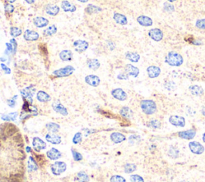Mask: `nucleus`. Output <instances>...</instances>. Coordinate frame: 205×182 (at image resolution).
Wrapping results in <instances>:
<instances>
[{"mask_svg":"<svg viewBox=\"0 0 205 182\" xmlns=\"http://www.w3.org/2000/svg\"><path fill=\"white\" fill-rule=\"evenodd\" d=\"M165 62L171 66H180L184 63L182 55L175 51H169L165 57Z\"/></svg>","mask_w":205,"mask_h":182,"instance_id":"f257e3e1","label":"nucleus"},{"mask_svg":"<svg viewBox=\"0 0 205 182\" xmlns=\"http://www.w3.org/2000/svg\"><path fill=\"white\" fill-rule=\"evenodd\" d=\"M140 108L146 115H152L157 111V106L153 100L144 99L140 102Z\"/></svg>","mask_w":205,"mask_h":182,"instance_id":"f03ea898","label":"nucleus"},{"mask_svg":"<svg viewBox=\"0 0 205 182\" xmlns=\"http://www.w3.org/2000/svg\"><path fill=\"white\" fill-rule=\"evenodd\" d=\"M36 87L32 85L28 86V87L24 88V89H23L20 91L22 97L23 98L24 101H26L30 104H32V102H33V96L36 94Z\"/></svg>","mask_w":205,"mask_h":182,"instance_id":"7ed1b4c3","label":"nucleus"},{"mask_svg":"<svg viewBox=\"0 0 205 182\" xmlns=\"http://www.w3.org/2000/svg\"><path fill=\"white\" fill-rule=\"evenodd\" d=\"M51 170L53 175L60 176L67 170V165L64 161H56L51 166Z\"/></svg>","mask_w":205,"mask_h":182,"instance_id":"20e7f679","label":"nucleus"},{"mask_svg":"<svg viewBox=\"0 0 205 182\" xmlns=\"http://www.w3.org/2000/svg\"><path fill=\"white\" fill-rule=\"evenodd\" d=\"M75 71V68L72 66H67L64 68L59 69L53 71L52 74L57 78H64V77H68L71 75Z\"/></svg>","mask_w":205,"mask_h":182,"instance_id":"39448f33","label":"nucleus"},{"mask_svg":"<svg viewBox=\"0 0 205 182\" xmlns=\"http://www.w3.org/2000/svg\"><path fill=\"white\" fill-rule=\"evenodd\" d=\"M188 146L191 153L194 154H196V155H201L205 151V148L203 145L200 144V142H196V141H192V142H189Z\"/></svg>","mask_w":205,"mask_h":182,"instance_id":"423d86ee","label":"nucleus"},{"mask_svg":"<svg viewBox=\"0 0 205 182\" xmlns=\"http://www.w3.org/2000/svg\"><path fill=\"white\" fill-rule=\"evenodd\" d=\"M169 122L176 127H184L186 125V120L184 117L178 115H172L169 118Z\"/></svg>","mask_w":205,"mask_h":182,"instance_id":"0eeeda50","label":"nucleus"},{"mask_svg":"<svg viewBox=\"0 0 205 182\" xmlns=\"http://www.w3.org/2000/svg\"><path fill=\"white\" fill-rule=\"evenodd\" d=\"M32 146L34 150L36 152H40L42 150L47 149V144L44 141H42L39 137H36L33 138L32 141Z\"/></svg>","mask_w":205,"mask_h":182,"instance_id":"6e6552de","label":"nucleus"},{"mask_svg":"<svg viewBox=\"0 0 205 182\" xmlns=\"http://www.w3.org/2000/svg\"><path fill=\"white\" fill-rule=\"evenodd\" d=\"M148 36L149 38H151L152 40L156 41V42H160V41L163 40V33L160 29L159 28L151 29V30L148 31Z\"/></svg>","mask_w":205,"mask_h":182,"instance_id":"1a4fd4ad","label":"nucleus"},{"mask_svg":"<svg viewBox=\"0 0 205 182\" xmlns=\"http://www.w3.org/2000/svg\"><path fill=\"white\" fill-rule=\"evenodd\" d=\"M111 95L114 98L119 100V101H121V102H123L125 100H127V93L125 92L124 90L121 88H116V89H114L111 91Z\"/></svg>","mask_w":205,"mask_h":182,"instance_id":"9d476101","label":"nucleus"},{"mask_svg":"<svg viewBox=\"0 0 205 182\" xmlns=\"http://www.w3.org/2000/svg\"><path fill=\"white\" fill-rule=\"evenodd\" d=\"M88 46H89L88 43L84 40H76L73 43L74 49L76 52L79 53L84 52L85 50H87Z\"/></svg>","mask_w":205,"mask_h":182,"instance_id":"9b49d317","label":"nucleus"},{"mask_svg":"<svg viewBox=\"0 0 205 182\" xmlns=\"http://www.w3.org/2000/svg\"><path fill=\"white\" fill-rule=\"evenodd\" d=\"M178 137L185 140H191L196 137V130H188L184 131H180L177 133Z\"/></svg>","mask_w":205,"mask_h":182,"instance_id":"f8f14e48","label":"nucleus"},{"mask_svg":"<svg viewBox=\"0 0 205 182\" xmlns=\"http://www.w3.org/2000/svg\"><path fill=\"white\" fill-rule=\"evenodd\" d=\"M45 138H46V141L47 142H49L52 145H59L62 142L61 136H59L56 133H47Z\"/></svg>","mask_w":205,"mask_h":182,"instance_id":"ddd939ff","label":"nucleus"},{"mask_svg":"<svg viewBox=\"0 0 205 182\" xmlns=\"http://www.w3.org/2000/svg\"><path fill=\"white\" fill-rule=\"evenodd\" d=\"M85 82L91 86L97 87L100 84V78L98 76L94 75V74H90V75L85 77Z\"/></svg>","mask_w":205,"mask_h":182,"instance_id":"4468645a","label":"nucleus"},{"mask_svg":"<svg viewBox=\"0 0 205 182\" xmlns=\"http://www.w3.org/2000/svg\"><path fill=\"white\" fill-rule=\"evenodd\" d=\"M147 73L150 78H156L160 75L161 69L159 66H150L147 68Z\"/></svg>","mask_w":205,"mask_h":182,"instance_id":"2eb2a0df","label":"nucleus"},{"mask_svg":"<svg viewBox=\"0 0 205 182\" xmlns=\"http://www.w3.org/2000/svg\"><path fill=\"white\" fill-rule=\"evenodd\" d=\"M23 38L25 40L31 41H37L39 38V34L38 32L35 31H31V30H26L23 33Z\"/></svg>","mask_w":205,"mask_h":182,"instance_id":"dca6fc26","label":"nucleus"},{"mask_svg":"<svg viewBox=\"0 0 205 182\" xmlns=\"http://www.w3.org/2000/svg\"><path fill=\"white\" fill-rule=\"evenodd\" d=\"M52 108L56 113L61 114L63 116H67L68 114V112H67V109H66V107L63 106L59 101H56V102L52 103Z\"/></svg>","mask_w":205,"mask_h":182,"instance_id":"f3484780","label":"nucleus"},{"mask_svg":"<svg viewBox=\"0 0 205 182\" xmlns=\"http://www.w3.org/2000/svg\"><path fill=\"white\" fill-rule=\"evenodd\" d=\"M124 71L125 73H127L129 76H132V77H134V78H136L138 77L139 73V70L138 67L136 66H133L132 64H127L124 67Z\"/></svg>","mask_w":205,"mask_h":182,"instance_id":"a211bd4d","label":"nucleus"},{"mask_svg":"<svg viewBox=\"0 0 205 182\" xmlns=\"http://www.w3.org/2000/svg\"><path fill=\"white\" fill-rule=\"evenodd\" d=\"M47 158L51 160V161H57L62 157L61 152L55 148H51V149L47 152Z\"/></svg>","mask_w":205,"mask_h":182,"instance_id":"6ab92c4d","label":"nucleus"},{"mask_svg":"<svg viewBox=\"0 0 205 182\" xmlns=\"http://www.w3.org/2000/svg\"><path fill=\"white\" fill-rule=\"evenodd\" d=\"M110 137H111V142H113L114 144H120L126 141V136L119 132L112 133Z\"/></svg>","mask_w":205,"mask_h":182,"instance_id":"aec40b11","label":"nucleus"},{"mask_svg":"<svg viewBox=\"0 0 205 182\" xmlns=\"http://www.w3.org/2000/svg\"><path fill=\"white\" fill-rule=\"evenodd\" d=\"M137 22L142 26H151L153 24L152 19L146 15H140L137 18Z\"/></svg>","mask_w":205,"mask_h":182,"instance_id":"412c9836","label":"nucleus"},{"mask_svg":"<svg viewBox=\"0 0 205 182\" xmlns=\"http://www.w3.org/2000/svg\"><path fill=\"white\" fill-rule=\"evenodd\" d=\"M34 25L38 28H43L49 24V20L44 17H36L34 19Z\"/></svg>","mask_w":205,"mask_h":182,"instance_id":"4be33fe9","label":"nucleus"},{"mask_svg":"<svg viewBox=\"0 0 205 182\" xmlns=\"http://www.w3.org/2000/svg\"><path fill=\"white\" fill-rule=\"evenodd\" d=\"M113 19L116 23L119 24V25H121V26H125V25H127L128 23L127 17L123 15V14H120V13H117V12L114 13Z\"/></svg>","mask_w":205,"mask_h":182,"instance_id":"5701e85b","label":"nucleus"},{"mask_svg":"<svg viewBox=\"0 0 205 182\" xmlns=\"http://www.w3.org/2000/svg\"><path fill=\"white\" fill-rule=\"evenodd\" d=\"M189 90L192 95L196 96V97H200L202 95H203V89L201 87L200 85H192L189 86Z\"/></svg>","mask_w":205,"mask_h":182,"instance_id":"b1692460","label":"nucleus"},{"mask_svg":"<svg viewBox=\"0 0 205 182\" xmlns=\"http://www.w3.org/2000/svg\"><path fill=\"white\" fill-rule=\"evenodd\" d=\"M61 8L64 10L65 12H73L76 11V7L74 4L71 3L69 1L64 0L61 2Z\"/></svg>","mask_w":205,"mask_h":182,"instance_id":"393cba45","label":"nucleus"},{"mask_svg":"<svg viewBox=\"0 0 205 182\" xmlns=\"http://www.w3.org/2000/svg\"><path fill=\"white\" fill-rule=\"evenodd\" d=\"M59 10H60V8L58 6L52 4L47 5V7H46V9H45L46 13L47 14L51 15V16H55V15H57V14H59Z\"/></svg>","mask_w":205,"mask_h":182,"instance_id":"a878e982","label":"nucleus"},{"mask_svg":"<svg viewBox=\"0 0 205 182\" xmlns=\"http://www.w3.org/2000/svg\"><path fill=\"white\" fill-rule=\"evenodd\" d=\"M36 98L40 102H48L51 101V96L45 91L40 90L36 94Z\"/></svg>","mask_w":205,"mask_h":182,"instance_id":"bb28decb","label":"nucleus"},{"mask_svg":"<svg viewBox=\"0 0 205 182\" xmlns=\"http://www.w3.org/2000/svg\"><path fill=\"white\" fill-rule=\"evenodd\" d=\"M59 58L62 61H71L73 58V54L71 50H64L59 53Z\"/></svg>","mask_w":205,"mask_h":182,"instance_id":"cd10ccee","label":"nucleus"},{"mask_svg":"<svg viewBox=\"0 0 205 182\" xmlns=\"http://www.w3.org/2000/svg\"><path fill=\"white\" fill-rule=\"evenodd\" d=\"M125 58L127 60H129L132 62H138L140 59V55L136 52H132V51H127L125 54Z\"/></svg>","mask_w":205,"mask_h":182,"instance_id":"c85d7f7f","label":"nucleus"},{"mask_svg":"<svg viewBox=\"0 0 205 182\" xmlns=\"http://www.w3.org/2000/svg\"><path fill=\"white\" fill-rule=\"evenodd\" d=\"M87 65L88 68L92 70H97L100 66L99 61L96 58H90L87 61Z\"/></svg>","mask_w":205,"mask_h":182,"instance_id":"c756f323","label":"nucleus"},{"mask_svg":"<svg viewBox=\"0 0 205 182\" xmlns=\"http://www.w3.org/2000/svg\"><path fill=\"white\" fill-rule=\"evenodd\" d=\"M120 114L123 118L127 119H131L133 117V112L129 107L123 106L122 109L120 110Z\"/></svg>","mask_w":205,"mask_h":182,"instance_id":"7c9ffc66","label":"nucleus"},{"mask_svg":"<svg viewBox=\"0 0 205 182\" xmlns=\"http://www.w3.org/2000/svg\"><path fill=\"white\" fill-rule=\"evenodd\" d=\"M17 117H18V113L17 112H12L10 114L1 115V119L6 121H14L16 120Z\"/></svg>","mask_w":205,"mask_h":182,"instance_id":"2f4dec72","label":"nucleus"},{"mask_svg":"<svg viewBox=\"0 0 205 182\" xmlns=\"http://www.w3.org/2000/svg\"><path fill=\"white\" fill-rule=\"evenodd\" d=\"M39 166L37 161L34 159V157L32 156L29 157L28 160V169L30 172L31 171H37L38 170Z\"/></svg>","mask_w":205,"mask_h":182,"instance_id":"473e14b6","label":"nucleus"},{"mask_svg":"<svg viewBox=\"0 0 205 182\" xmlns=\"http://www.w3.org/2000/svg\"><path fill=\"white\" fill-rule=\"evenodd\" d=\"M76 180L78 182H89L90 178L89 176L87 175L85 172L81 171V172H79V173H77Z\"/></svg>","mask_w":205,"mask_h":182,"instance_id":"72a5a7b5","label":"nucleus"},{"mask_svg":"<svg viewBox=\"0 0 205 182\" xmlns=\"http://www.w3.org/2000/svg\"><path fill=\"white\" fill-rule=\"evenodd\" d=\"M46 128H47V130H48L49 132L54 133H58L59 131V130H60V126H59V125H58V124L54 122L47 123V125H46Z\"/></svg>","mask_w":205,"mask_h":182,"instance_id":"f704fd0d","label":"nucleus"},{"mask_svg":"<svg viewBox=\"0 0 205 182\" xmlns=\"http://www.w3.org/2000/svg\"><path fill=\"white\" fill-rule=\"evenodd\" d=\"M148 127L153 129V130H159L161 128V122L157 119H151L147 123Z\"/></svg>","mask_w":205,"mask_h":182,"instance_id":"c9c22d12","label":"nucleus"},{"mask_svg":"<svg viewBox=\"0 0 205 182\" xmlns=\"http://www.w3.org/2000/svg\"><path fill=\"white\" fill-rule=\"evenodd\" d=\"M85 11L87 12V14H95V13H99V12L102 11V9L100 8V7H97V6L89 4L87 7H86Z\"/></svg>","mask_w":205,"mask_h":182,"instance_id":"e433bc0d","label":"nucleus"},{"mask_svg":"<svg viewBox=\"0 0 205 182\" xmlns=\"http://www.w3.org/2000/svg\"><path fill=\"white\" fill-rule=\"evenodd\" d=\"M167 155L168 157H170L171 158H177L179 155V150L177 149L176 147L175 146H171L167 151Z\"/></svg>","mask_w":205,"mask_h":182,"instance_id":"4c0bfd02","label":"nucleus"},{"mask_svg":"<svg viewBox=\"0 0 205 182\" xmlns=\"http://www.w3.org/2000/svg\"><path fill=\"white\" fill-rule=\"evenodd\" d=\"M23 33V31L20 28L17 27V26H11L10 28V34L13 37V38H16V37H19Z\"/></svg>","mask_w":205,"mask_h":182,"instance_id":"58836bf2","label":"nucleus"},{"mask_svg":"<svg viewBox=\"0 0 205 182\" xmlns=\"http://www.w3.org/2000/svg\"><path fill=\"white\" fill-rule=\"evenodd\" d=\"M57 27L55 25H51V26H48L46 30H45L44 31H43V33H44L45 35L47 36H52L54 35V34L57 33Z\"/></svg>","mask_w":205,"mask_h":182,"instance_id":"ea45409f","label":"nucleus"},{"mask_svg":"<svg viewBox=\"0 0 205 182\" xmlns=\"http://www.w3.org/2000/svg\"><path fill=\"white\" fill-rule=\"evenodd\" d=\"M136 166L133 163H127L124 166V172L126 173H132L136 170Z\"/></svg>","mask_w":205,"mask_h":182,"instance_id":"a19ab883","label":"nucleus"},{"mask_svg":"<svg viewBox=\"0 0 205 182\" xmlns=\"http://www.w3.org/2000/svg\"><path fill=\"white\" fill-rule=\"evenodd\" d=\"M82 139V133H81L80 132H78L74 135L73 138H72V142H73L75 145H79V143H81Z\"/></svg>","mask_w":205,"mask_h":182,"instance_id":"79ce46f5","label":"nucleus"},{"mask_svg":"<svg viewBox=\"0 0 205 182\" xmlns=\"http://www.w3.org/2000/svg\"><path fill=\"white\" fill-rule=\"evenodd\" d=\"M163 10L164 11L168 12V13H172V12L175 10V7L171 3V2H164L163 3Z\"/></svg>","mask_w":205,"mask_h":182,"instance_id":"37998d69","label":"nucleus"},{"mask_svg":"<svg viewBox=\"0 0 205 182\" xmlns=\"http://www.w3.org/2000/svg\"><path fill=\"white\" fill-rule=\"evenodd\" d=\"M71 154H72V157H73V159L74 161H80L82 160V155L80 154V153H79V152H77L76 150V149H72L71 150Z\"/></svg>","mask_w":205,"mask_h":182,"instance_id":"c03bdc74","label":"nucleus"},{"mask_svg":"<svg viewBox=\"0 0 205 182\" xmlns=\"http://www.w3.org/2000/svg\"><path fill=\"white\" fill-rule=\"evenodd\" d=\"M164 87H165V89H167V90H169V91H172V90H175V88H176V85L175 84L174 82L169 81V82H165Z\"/></svg>","mask_w":205,"mask_h":182,"instance_id":"a18cd8bd","label":"nucleus"},{"mask_svg":"<svg viewBox=\"0 0 205 182\" xmlns=\"http://www.w3.org/2000/svg\"><path fill=\"white\" fill-rule=\"evenodd\" d=\"M6 51H5V54L7 55L8 56H10V55H14V48H13V46L11 45V43H6Z\"/></svg>","mask_w":205,"mask_h":182,"instance_id":"49530a36","label":"nucleus"},{"mask_svg":"<svg viewBox=\"0 0 205 182\" xmlns=\"http://www.w3.org/2000/svg\"><path fill=\"white\" fill-rule=\"evenodd\" d=\"M130 181H131V182H144V178H142L141 176L138 175V174H132V175H131Z\"/></svg>","mask_w":205,"mask_h":182,"instance_id":"de8ad7c7","label":"nucleus"},{"mask_svg":"<svg viewBox=\"0 0 205 182\" xmlns=\"http://www.w3.org/2000/svg\"><path fill=\"white\" fill-rule=\"evenodd\" d=\"M110 182H126V179L120 175H114L110 179Z\"/></svg>","mask_w":205,"mask_h":182,"instance_id":"09e8293b","label":"nucleus"},{"mask_svg":"<svg viewBox=\"0 0 205 182\" xmlns=\"http://www.w3.org/2000/svg\"><path fill=\"white\" fill-rule=\"evenodd\" d=\"M17 97H18V96H17V95H14L12 98L7 100V105H8V106L11 107V108H14V107H15V106H16Z\"/></svg>","mask_w":205,"mask_h":182,"instance_id":"8fccbe9b","label":"nucleus"},{"mask_svg":"<svg viewBox=\"0 0 205 182\" xmlns=\"http://www.w3.org/2000/svg\"><path fill=\"white\" fill-rule=\"evenodd\" d=\"M196 26L200 30H205V19H198L196 22Z\"/></svg>","mask_w":205,"mask_h":182,"instance_id":"3c124183","label":"nucleus"},{"mask_svg":"<svg viewBox=\"0 0 205 182\" xmlns=\"http://www.w3.org/2000/svg\"><path fill=\"white\" fill-rule=\"evenodd\" d=\"M4 10L7 14H11L13 13L14 10V7L13 5L10 4V3H7V4H5L4 6Z\"/></svg>","mask_w":205,"mask_h":182,"instance_id":"603ef678","label":"nucleus"},{"mask_svg":"<svg viewBox=\"0 0 205 182\" xmlns=\"http://www.w3.org/2000/svg\"><path fill=\"white\" fill-rule=\"evenodd\" d=\"M1 68H2V70H3V72H4L6 74H10L11 72V69H10L9 67H8V66H7V65L4 63H1Z\"/></svg>","mask_w":205,"mask_h":182,"instance_id":"864d4df0","label":"nucleus"},{"mask_svg":"<svg viewBox=\"0 0 205 182\" xmlns=\"http://www.w3.org/2000/svg\"><path fill=\"white\" fill-rule=\"evenodd\" d=\"M117 78L120 79V80H127V79L129 78V75L124 72V73H120V74L117 76Z\"/></svg>","mask_w":205,"mask_h":182,"instance_id":"5fc2aeb1","label":"nucleus"},{"mask_svg":"<svg viewBox=\"0 0 205 182\" xmlns=\"http://www.w3.org/2000/svg\"><path fill=\"white\" fill-rule=\"evenodd\" d=\"M10 43H11V45L13 46L14 54H15V53H16V50H17V42H16V40H15L14 38H11V39L10 40Z\"/></svg>","mask_w":205,"mask_h":182,"instance_id":"6e6d98bb","label":"nucleus"},{"mask_svg":"<svg viewBox=\"0 0 205 182\" xmlns=\"http://www.w3.org/2000/svg\"><path fill=\"white\" fill-rule=\"evenodd\" d=\"M7 61V58L6 56H2V57H0V61L2 63H4L5 61Z\"/></svg>","mask_w":205,"mask_h":182,"instance_id":"4d7b16f0","label":"nucleus"},{"mask_svg":"<svg viewBox=\"0 0 205 182\" xmlns=\"http://www.w3.org/2000/svg\"><path fill=\"white\" fill-rule=\"evenodd\" d=\"M201 114L203 116L205 117V105H203L202 106V109H201Z\"/></svg>","mask_w":205,"mask_h":182,"instance_id":"13d9d810","label":"nucleus"},{"mask_svg":"<svg viewBox=\"0 0 205 182\" xmlns=\"http://www.w3.org/2000/svg\"><path fill=\"white\" fill-rule=\"evenodd\" d=\"M27 3H29V4H33L34 2H36V0H25Z\"/></svg>","mask_w":205,"mask_h":182,"instance_id":"bf43d9fd","label":"nucleus"},{"mask_svg":"<svg viewBox=\"0 0 205 182\" xmlns=\"http://www.w3.org/2000/svg\"><path fill=\"white\" fill-rule=\"evenodd\" d=\"M26 152H27V153H31V152H32V151H31V148L30 146H26Z\"/></svg>","mask_w":205,"mask_h":182,"instance_id":"052dcab7","label":"nucleus"},{"mask_svg":"<svg viewBox=\"0 0 205 182\" xmlns=\"http://www.w3.org/2000/svg\"><path fill=\"white\" fill-rule=\"evenodd\" d=\"M202 139H203V142L205 143V133H203V137H202Z\"/></svg>","mask_w":205,"mask_h":182,"instance_id":"680f3d73","label":"nucleus"},{"mask_svg":"<svg viewBox=\"0 0 205 182\" xmlns=\"http://www.w3.org/2000/svg\"><path fill=\"white\" fill-rule=\"evenodd\" d=\"M7 2H9L10 3H12V2H14L16 0H7Z\"/></svg>","mask_w":205,"mask_h":182,"instance_id":"e2e57ef3","label":"nucleus"},{"mask_svg":"<svg viewBox=\"0 0 205 182\" xmlns=\"http://www.w3.org/2000/svg\"><path fill=\"white\" fill-rule=\"evenodd\" d=\"M78 1H79V2H88V0H78Z\"/></svg>","mask_w":205,"mask_h":182,"instance_id":"0e129e2a","label":"nucleus"},{"mask_svg":"<svg viewBox=\"0 0 205 182\" xmlns=\"http://www.w3.org/2000/svg\"><path fill=\"white\" fill-rule=\"evenodd\" d=\"M167 1H168L169 2H175V1H176V0H167Z\"/></svg>","mask_w":205,"mask_h":182,"instance_id":"69168bd1","label":"nucleus"},{"mask_svg":"<svg viewBox=\"0 0 205 182\" xmlns=\"http://www.w3.org/2000/svg\"><path fill=\"white\" fill-rule=\"evenodd\" d=\"M180 182H188V181H180Z\"/></svg>","mask_w":205,"mask_h":182,"instance_id":"338daca9","label":"nucleus"}]
</instances>
